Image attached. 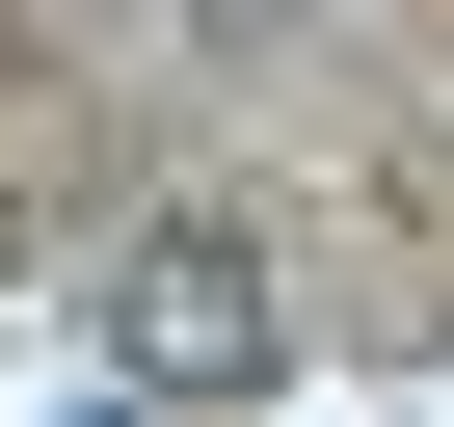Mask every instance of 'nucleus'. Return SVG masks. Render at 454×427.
<instances>
[{
    "instance_id": "nucleus-1",
    "label": "nucleus",
    "mask_w": 454,
    "mask_h": 427,
    "mask_svg": "<svg viewBox=\"0 0 454 427\" xmlns=\"http://www.w3.org/2000/svg\"><path fill=\"white\" fill-rule=\"evenodd\" d=\"M268 347H294V294H268V241H241V214H134V241H107V374L241 400Z\"/></svg>"
},
{
    "instance_id": "nucleus-2",
    "label": "nucleus",
    "mask_w": 454,
    "mask_h": 427,
    "mask_svg": "<svg viewBox=\"0 0 454 427\" xmlns=\"http://www.w3.org/2000/svg\"><path fill=\"white\" fill-rule=\"evenodd\" d=\"M187 27H268V0H187Z\"/></svg>"
}]
</instances>
